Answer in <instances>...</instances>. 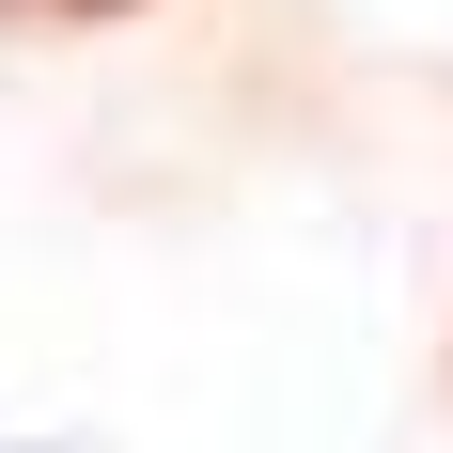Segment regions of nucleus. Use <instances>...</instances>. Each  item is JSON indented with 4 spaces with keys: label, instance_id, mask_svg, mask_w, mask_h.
I'll return each mask as SVG.
<instances>
[{
    "label": "nucleus",
    "instance_id": "1",
    "mask_svg": "<svg viewBox=\"0 0 453 453\" xmlns=\"http://www.w3.org/2000/svg\"><path fill=\"white\" fill-rule=\"evenodd\" d=\"M32 16H126V0H32Z\"/></svg>",
    "mask_w": 453,
    "mask_h": 453
}]
</instances>
